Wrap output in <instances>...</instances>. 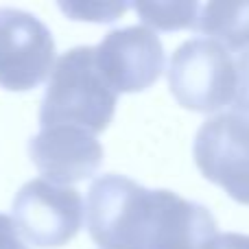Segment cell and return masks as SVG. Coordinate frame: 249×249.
<instances>
[{
    "instance_id": "obj_1",
    "label": "cell",
    "mask_w": 249,
    "mask_h": 249,
    "mask_svg": "<svg viewBox=\"0 0 249 249\" xmlns=\"http://www.w3.org/2000/svg\"><path fill=\"white\" fill-rule=\"evenodd\" d=\"M118 94L96 68L94 46H74L55 61L39 105V127H77L101 133L116 112Z\"/></svg>"
},
{
    "instance_id": "obj_2",
    "label": "cell",
    "mask_w": 249,
    "mask_h": 249,
    "mask_svg": "<svg viewBox=\"0 0 249 249\" xmlns=\"http://www.w3.org/2000/svg\"><path fill=\"white\" fill-rule=\"evenodd\" d=\"M153 190L118 173L96 177L88 188L86 219L101 249H144Z\"/></svg>"
},
{
    "instance_id": "obj_3",
    "label": "cell",
    "mask_w": 249,
    "mask_h": 249,
    "mask_svg": "<svg viewBox=\"0 0 249 249\" xmlns=\"http://www.w3.org/2000/svg\"><path fill=\"white\" fill-rule=\"evenodd\" d=\"M166 77L173 96L186 109L210 114L232 103L234 57L214 39L193 37L179 44Z\"/></svg>"
},
{
    "instance_id": "obj_4",
    "label": "cell",
    "mask_w": 249,
    "mask_h": 249,
    "mask_svg": "<svg viewBox=\"0 0 249 249\" xmlns=\"http://www.w3.org/2000/svg\"><path fill=\"white\" fill-rule=\"evenodd\" d=\"M11 210L20 238L42 249L64 247L83 223L81 195L72 186H55L42 177L18 190Z\"/></svg>"
},
{
    "instance_id": "obj_5",
    "label": "cell",
    "mask_w": 249,
    "mask_h": 249,
    "mask_svg": "<svg viewBox=\"0 0 249 249\" xmlns=\"http://www.w3.org/2000/svg\"><path fill=\"white\" fill-rule=\"evenodd\" d=\"M55 64V39L37 16L0 7V88L26 92L37 88Z\"/></svg>"
},
{
    "instance_id": "obj_6",
    "label": "cell",
    "mask_w": 249,
    "mask_h": 249,
    "mask_svg": "<svg viewBox=\"0 0 249 249\" xmlns=\"http://www.w3.org/2000/svg\"><path fill=\"white\" fill-rule=\"evenodd\" d=\"M201 175L249 206V116L216 114L199 127L193 146Z\"/></svg>"
},
{
    "instance_id": "obj_7",
    "label": "cell",
    "mask_w": 249,
    "mask_h": 249,
    "mask_svg": "<svg viewBox=\"0 0 249 249\" xmlns=\"http://www.w3.org/2000/svg\"><path fill=\"white\" fill-rule=\"evenodd\" d=\"M94 48L96 68L116 94L151 88L166 66L160 37L142 24L109 31Z\"/></svg>"
},
{
    "instance_id": "obj_8",
    "label": "cell",
    "mask_w": 249,
    "mask_h": 249,
    "mask_svg": "<svg viewBox=\"0 0 249 249\" xmlns=\"http://www.w3.org/2000/svg\"><path fill=\"white\" fill-rule=\"evenodd\" d=\"M31 162L42 179L68 186L92 177L103 164V144L94 133L77 127H46L29 140Z\"/></svg>"
},
{
    "instance_id": "obj_9",
    "label": "cell",
    "mask_w": 249,
    "mask_h": 249,
    "mask_svg": "<svg viewBox=\"0 0 249 249\" xmlns=\"http://www.w3.org/2000/svg\"><path fill=\"white\" fill-rule=\"evenodd\" d=\"M216 236V221L206 206L155 188L144 249H206Z\"/></svg>"
},
{
    "instance_id": "obj_10",
    "label": "cell",
    "mask_w": 249,
    "mask_h": 249,
    "mask_svg": "<svg viewBox=\"0 0 249 249\" xmlns=\"http://www.w3.org/2000/svg\"><path fill=\"white\" fill-rule=\"evenodd\" d=\"M197 31L210 35L225 51L249 48V2L201 4Z\"/></svg>"
},
{
    "instance_id": "obj_11",
    "label": "cell",
    "mask_w": 249,
    "mask_h": 249,
    "mask_svg": "<svg viewBox=\"0 0 249 249\" xmlns=\"http://www.w3.org/2000/svg\"><path fill=\"white\" fill-rule=\"evenodd\" d=\"M131 7L138 11L140 20L149 24L146 29L151 31H197L199 16H201V4L199 2H136Z\"/></svg>"
},
{
    "instance_id": "obj_12",
    "label": "cell",
    "mask_w": 249,
    "mask_h": 249,
    "mask_svg": "<svg viewBox=\"0 0 249 249\" xmlns=\"http://www.w3.org/2000/svg\"><path fill=\"white\" fill-rule=\"evenodd\" d=\"M57 7L70 20H88V22H116L123 18L131 4L129 2H59Z\"/></svg>"
},
{
    "instance_id": "obj_13",
    "label": "cell",
    "mask_w": 249,
    "mask_h": 249,
    "mask_svg": "<svg viewBox=\"0 0 249 249\" xmlns=\"http://www.w3.org/2000/svg\"><path fill=\"white\" fill-rule=\"evenodd\" d=\"M230 107L234 114H249V48L234 57V90Z\"/></svg>"
},
{
    "instance_id": "obj_14",
    "label": "cell",
    "mask_w": 249,
    "mask_h": 249,
    "mask_svg": "<svg viewBox=\"0 0 249 249\" xmlns=\"http://www.w3.org/2000/svg\"><path fill=\"white\" fill-rule=\"evenodd\" d=\"M0 249H29V245L18 234L11 216L7 214H0Z\"/></svg>"
},
{
    "instance_id": "obj_15",
    "label": "cell",
    "mask_w": 249,
    "mask_h": 249,
    "mask_svg": "<svg viewBox=\"0 0 249 249\" xmlns=\"http://www.w3.org/2000/svg\"><path fill=\"white\" fill-rule=\"evenodd\" d=\"M206 249H249V236L241 232H225L216 234Z\"/></svg>"
}]
</instances>
